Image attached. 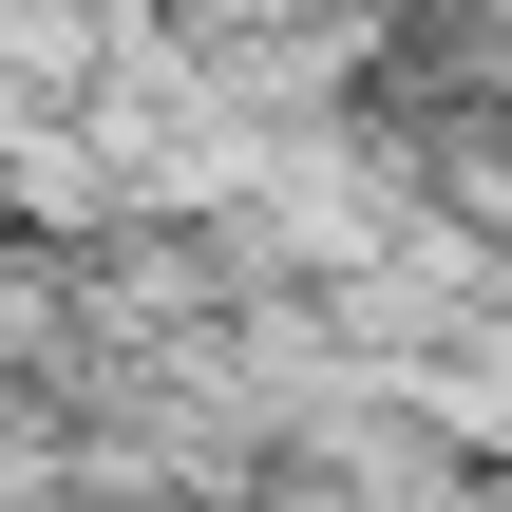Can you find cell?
Returning a JSON list of instances; mask_svg holds the SVG:
<instances>
[]
</instances>
